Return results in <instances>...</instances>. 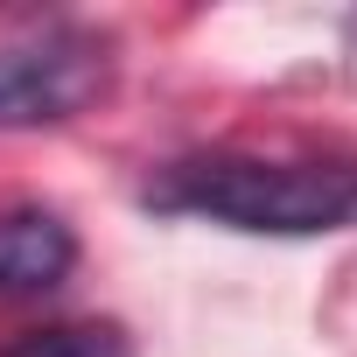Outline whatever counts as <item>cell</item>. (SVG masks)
Segmentation results:
<instances>
[{"label":"cell","instance_id":"obj_3","mask_svg":"<svg viewBox=\"0 0 357 357\" xmlns=\"http://www.w3.org/2000/svg\"><path fill=\"white\" fill-rule=\"evenodd\" d=\"M77 266V238L56 211H0V294H50Z\"/></svg>","mask_w":357,"mask_h":357},{"label":"cell","instance_id":"obj_4","mask_svg":"<svg viewBox=\"0 0 357 357\" xmlns=\"http://www.w3.org/2000/svg\"><path fill=\"white\" fill-rule=\"evenodd\" d=\"M0 357H126V336L105 322H63V329H36V336L8 343Z\"/></svg>","mask_w":357,"mask_h":357},{"label":"cell","instance_id":"obj_1","mask_svg":"<svg viewBox=\"0 0 357 357\" xmlns=\"http://www.w3.org/2000/svg\"><path fill=\"white\" fill-rule=\"evenodd\" d=\"M154 211L211 218L231 231L315 238L357 225V161H266V154H197L147 190Z\"/></svg>","mask_w":357,"mask_h":357},{"label":"cell","instance_id":"obj_2","mask_svg":"<svg viewBox=\"0 0 357 357\" xmlns=\"http://www.w3.org/2000/svg\"><path fill=\"white\" fill-rule=\"evenodd\" d=\"M112 84V43L91 29H43L0 50V126H63Z\"/></svg>","mask_w":357,"mask_h":357}]
</instances>
